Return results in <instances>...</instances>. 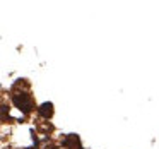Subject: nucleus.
<instances>
[{
    "label": "nucleus",
    "instance_id": "nucleus-1",
    "mask_svg": "<svg viewBox=\"0 0 159 149\" xmlns=\"http://www.w3.org/2000/svg\"><path fill=\"white\" fill-rule=\"evenodd\" d=\"M12 101H14V105L22 111V113H31V111L34 110V103H33V98L29 96L28 93H17V94H14Z\"/></svg>",
    "mask_w": 159,
    "mask_h": 149
},
{
    "label": "nucleus",
    "instance_id": "nucleus-4",
    "mask_svg": "<svg viewBox=\"0 0 159 149\" xmlns=\"http://www.w3.org/2000/svg\"><path fill=\"white\" fill-rule=\"evenodd\" d=\"M0 118H2V120H7L9 118V108L5 106V105L0 106Z\"/></svg>",
    "mask_w": 159,
    "mask_h": 149
},
{
    "label": "nucleus",
    "instance_id": "nucleus-5",
    "mask_svg": "<svg viewBox=\"0 0 159 149\" xmlns=\"http://www.w3.org/2000/svg\"><path fill=\"white\" fill-rule=\"evenodd\" d=\"M45 149H58V147H57V146H46Z\"/></svg>",
    "mask_w": 159,
    "mask_h": 149
},
{
    "label": "nucleus",
    "instance_id": "nucleus-6",
    "mask_svg": "<svg viewBox=\"0 0 159 149\" xmlns=\"http://www.w3.org/2000/svg\"><path fill=\"white\" fill-rule=\"evenodd\" d=\"M28 149H34V147H28Z\"/></svg>",
    "mask_w": 159,
    "mask_h": 149
},
{
    "label": "nucleus",
    "instance_id": "nucleus-2",
    "mask_svg": "<svg viewBox=\"0 0 159 149\" xmlns=\"http://www.w3.org/2000/svg\"><path fill=\"white\" fill-rule=\"evenodd\" d=\"M63 147H67V149H80V139H79V135H75V134L67 135V137L63 139Z\"/></svg>",
    "mask_w": 159,
    "mask_h": 149
},
{
    "label": "nucleus",
    "instance_id": "nucleus-3",
    "mask_svg": "<svg viewBox=\"0 0 159 149\" xmlns=\"http://www.w3.org/2000/svg\"><path fill=\"white\" fill-rule=\"evenodd\" d=\"M53 105L52 103H43V105H39V108H38V113L41 115L43 118H52L53 117Z\"/></svg>",
    "mask_w": 159,
    "mask_h": 149
}]
</instances>
